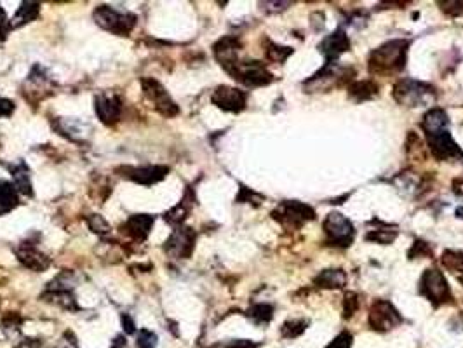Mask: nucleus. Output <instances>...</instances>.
<instances>
[{"label":"nucleus","instance_id":"f257e3e1","mask_svg":"<svg viewBox=\"0 0 463 348\" xmlns=\"http://www.w3.org/2000/svg\"><path fill=\"white\" fill-rule=\"evenodd\" d=\"M408 40H390L381 48L375 49L369 56V72L385 75V73L401 72L406 65V52H408Z\"/></svg>","mask_w":463,"mask_h":348},{"label":"nucleus","instance_id":"f03ea898","mask_svg":"<svg viewBox=\"0 0 463 348\" xmlns=\"http://www.w3.org/2000/svg\"><path fill=\"white\" fill-rule=\"evenodd\" d=\"M395 102L399 105L404 106H425L435 98L434 87L428 86V84L416 82L413 79H404L399 80L394 86V91H392Z\"/></svg>","mask_w":463,"mask_h":348},{"label":"nucleus","instance_id":"7ed1b4c3","mask_svg":"<svg viewBox=\"0 0 463 348\" xmlns=\"http://www.w3.org/2000/svg\"><path fill=\"white\" fill-rule=\"evenodd\" d=\"M93 16L103 30L115 33V35H127L138 21L136 16L131 12H120L110 6H98Z\"/></svg>","mask_w":463,"mask_h":348},{"label":"nucleus","instance_id":"20e7f679","mask_svg":"<svg viewBox=\"0 0 463 348\" xmlns=\"http://www.w3.org/2000/svg\"><path fill=\"white\" fill-rule=\"evenodd\" d=\"M420 293L431 301L434 307H441V304L451 303L453 294L449 289L446 277L442 276L441 270L428 269L425 270L424 276L420 279Z\"/></svg>","mask_w":463,"mask_h":348},{"label":"nucleus","instance_id":"39448f33","mask_svg":"<svg viewBox=\"0 0 463 348\" xmlns=\"http://www.w3.org/2000/svg\"><path fill=\"white\" fill-rule=\"evenodd\" d=\"M324 233L330 246L348 247L354 242V225L340 213H330L324 220Z\"/></svg>","mask_w":463,"mask_h":348},{"label":"nucleus","instance_id":"423d86ee","mask_svg":"<svg viewBox=\"0 0 463 348\" xmlns=\"http://www.w3.org/2000/svg\"><path fill=\"white\" fill-rule=\"evenodd\" d=\"M274 218L283 225L290 226V229H300L307 222L314 220L315 211L303 202L287 200L274 211Z\"/></svg>","mask_w":463,"mask_h":348},{"label":"nucleus","instance_id":"0eeeda50","mask_svg":"<svg viewBox=\"0 0 463 348\" xmlns=\"http://www.w3.org/2000/svg\"><path fill=\"white\" fill-rule=\"evenodd\" d=\"M234 79H237L239 82H243L244 86L249 87H260V86H267L270 84L272 80V73L268 72L267 68L263 66V63L260 61H244L239 63L237 61L236 65L232 66L230 70H227Z\"/></svg>","mask_w":463,"mask_h":348},{"label":"nucleus","instance_id":"6e6552de","mask_svg":"<svg viewBox=\"0 0 463 348\" xmlns=\"http://www.w3.org/2000/svg\"><path fill=\"white\" fill-rule=\"evenodd\" d=\"M402 322V316L390 301L378 300L375 301L369 310V326L378 333H387Z\"/></svg>","mask_w":463,"mask_h":348},{"label":"nucleus","instance_id":"1a4fd4ad","mask_svg":"<svg viewBox=\"0 0 463 348\" xmlns=\"http://www.w3.org/2000/svg\"><path fill=\"white\" fill-rule=\"evenodd\" d=\"M142 87L145 96L155 106L157 112H160L166 117H174L180 113V108L176 106V103L171 99V96L167 95L162 84L157 82L155 79H142Z\"/></svg>","mask_w":463,"mask_h":348},{"label":"nucleus","instance_id":"9d476101","mask_svg":"<svg viewBox=\"0 0 463 348\" xmlns=\"http://www.w3.org/2000/svg\"><path fill=\"white\" fill-rule=\"evenodd\" d=\"M193 246H196V232L189 226H178L173 233H171L169 239L166 240V246H164V251H166L169 256L173 258H190L192 254Z\"/></svg>","mask_w":463,"mask_h":348},{"label":"nucleus","instance_id":"9b49d317","mask_svg":"<svg viewBox=\"0 0 463 348\" xmlns=\"http://www.w3.org/2000/svg\"><path fill=\"white\" fill-rule=\"evenodd\" d=\"M213 103L218 108L225 110V112H240L246 106V93L237 89V87L230 86H220L216 87V91L213 93Z\"/></svg>","mask_w":463,"mask_h":348},{"label":"nucleus","instance_id":"f8f14e48","mask_svg":"<svg viewBox=\"0 0 463 348\" xmlns=\"http://www.w3.org/2000/svg\"><path fill=\"white\" fill-rule=\"evenodd\" d=\"M428 146H431L432 153H434L437 159L448 160L455 159V157H463V152L460 150V146L456 145L455 139L449 135V129L441 130L437 135L427 136Z\"/></svg>","mask_w":463,"mask_h":348},{"label":"nucleus","instance_id":"ddd939ff","mask_svg":"<svg viewBox=\"0 0 463 348\" xmlns=\"http://www.w3.org/2000/svg\"><path fill=\"white\" fill-rule=\"evenodd\" d=\"M95 112L98 119L106 126H113L120 119L122 105L120 99L113 95H100L95 99Z\"/></svg>","mask_w":463,"mask_h":348},{"label":"nucleus","instance_id":"4468645a","mask_svg":"<svg viewBox=\"0 0 463 348\" xmlns=\"http://www.w3.org/2000/svg\"><path fill=\"white\" fill-rule=\"evenodd\" d=\"M167 167L164 166H145V167H126L124 169V176L129 180H133L134 183H140V185H155L160 180L166 178Z\"/></svg>","mask_w":463,"mask_h":348},{"label":"nucleus","instance_id":"2eb2a0df","mask_svg":"<svg viewBox=\"0 0 463 348\" xmlns=\"http://www.w3.org/2000/svg\"><path fill=\"white\" fill-rule=\"evenodd\" d=\"M350 48V40H348L347 33L343 30H337L331 35L324 37L321 44H319V49L321 52L328 58V61H333V59L340 58L343 52L348 51Z\"/></svg>","mask_w":463,"mask_h":348},{"label":"nucleus","instance_id":"dca6fc26","mask_svg":"<svg viewBox=\"0 0 463 348\" xmlns=\"http://www.w3.org/2000/svg\"><path fill=\"white\" fill-rule=\"evenodd\" d=\"M239 49H240L239 39H236V37H223V39H220L216 44H214L213 51L216 59L220 61V65L223 66L225 70H230L232 66L239 61V59H237Z\"/></svg>","mask_w":463,"mask_h":348},{"label":"nucleus","instance_id":"f3484780","mask_svg":"<svg viewBox=\"0 0 463 348\" xmlns=\"http://www.w3.org/2000/svg\"><path fill=\"white\" fill-rule=\"evenodd\" d=\"M18 260L21 261L23 265L30 270H35V272H42L49 267V258L46 254L40 253L33 244H23L18 251Z\"/></svg>","mask_w":463,"mask_h":348},{"label":"nucleus","instance_id":"a211bd4d","mask_svg":"<svg viewBox=\"0 0 463 348\" xmlns=\"http://www.w3.org/2000/svg\"><path fill=\"white\" fill-rule=\"evenodd\" d=\"M153 226V216L150 214H134L127 220L126 223V233H129L133 239L136 240H145L149 237L150 230Z\"/></svg>","mask_w":463,"mask_h":348},{"label":"nucleus","instance_id":"6ab92c4d","mask_svg":"<svg viewBox=\"0 0 463 348\" xmlns=\"http://www.w3.org/2000/svg\"><path fill=\"white\" fill-rule=\"evenodd\" d=\"M449 126L448 115H446L444 110L441 108H432L431 112L425 113L424 120H422V127L425 130V136L437 135L441 130H446Z\"/></svg>","mask_w":463,"mask_h":348},{"label":"nucleus","instance_id":"aec40b11","mask_svg":"<svg viewBox=\"0 0 463 348\" xmlns=\"http://www.w3.org/2000/svg\"><path fill=\"white\" fill-rule=\"evenodd\" d=\"M314 284L319 287H324V289H338V287H343L347 284V276H345L343 270L338 269L322 270L314 279Z\"/></svg>","mask_w":463,"mask_h":348},{"label":"nucleus","instance_id":"412c9836","mask_svg":"<svg viewBox=\"0 0 463 348\" xmlns=\"http://www.w3.org/2000/svg\"><path fill=\"white\" fill-rule=\"evenodd\" d=\"M39 12H40V6L37 4V2H23L21 8L18 9L15 18H12L11 23H9V26H11V28H19V26H23V25H26V23L37 19Z\"/></svg>","mask_w":463,"mask_h":348},{"label":"nucleus","instance_id":"4be33fe9","mask_svg":"<svg viewBox=\"0 0 463 348\" xmlns=\"http://www.w3.org/2000/svg\"><path fill=\"white\" fill-rule=\"evenodd\" d=\"M18 206V193L9 182L0 180V216Z\"/></svg>","mask_w":463,"mask_h":348},{"label":"nucleus","instance_id":"5701e85b","mask_svg":"<svg viewBox=\"0 0 463 348\" xmlns=\"http://www.w3.org/2000/svg\"><path fill=\"white\" fill-rule=\"evenodd\" d=\"M378 93V86L371 80H361V82H355L350 86V98H354L355 102H364V99L375 98Z\"/></svg>","mask_w":463,"mask_h":348},{"label":"nucleus","instance_id":"b1692460","mask_svg":"<svg viewBox=\"0 0 463 348\" xmlns=\"http://www.w3.org/2000/svg\"><path fill=\"white\" fill-rule=\"evenodd\" d=\"M12 180H15V188H18L19 192L28 197L33 195L32 182H30L28 176V167L25 164H19V166H16L12 169Z\"/></svg>","mask_w":463,"mask_h":348},{"label":"nucleus","instance_id":"393cba45","mask_svg":"<svg viewBox=\"0 0 463 348\" xmlns=\"http://www.w3.org/2000/svg\"><path fill=\"white\" fill-rule=\"evenodd\" d=\"M247 317H249L254 324H258V326H265V324L270 322L272 317H274V307L267 303H258L247 310Z\"/></svg>","mask_w":463,"mask_h":348},{"label":"nucleus","instance_id":"a878e982","mask_svg":"<svg viewBox=\"0 0 463 348\" xmlns=\"http://www.w3.org/2000/svg\"><path fill=\"white\" fill-rule=\"evenodd\" d=\"M442 265L453 273L463 276V253L462 251H444L441 258Z\"/></svg>","mask_w":463,"mask_h":348},{"label":"nucleus","instance_id":"bb28decb","mask_svg":"<svg viewBox=\"0 0 463 348\" xmlns=\"http://www.w3.org/2000/svg\"><path fill=\"white\" fill-rule=\"evenodd\" d=\"M293 52V48H283V46H277L274 42H268L267 49H265L267 58L274 63H284Z\"/></svg>","mask_w":463,"mask_h":348},{"label":"nucleus","instance_id":"cd10ccee","mask_svg":"<svg viewBox=\"0 0 463 348\" xmlns=\"http://www.w3.org/2000/svg\"><path fill=\"white\" fill-rule=\"evenodd\" d=\"M307 327H308V320H303V319L287 320V322L283 326V329H281V334H283L284 338H296V336H301Z\"/></svg>","mask_w":463,"mask_h":348},{"label":"nucleus","instance_id":"c85d7f7f","mask_svg":"<svg viewBox=\"0 0 463 348\" xmlns=\"http://www.w3.org/2000/svg\"><path fill=\"white\" fill-rule=\"evenodd\" d=\"M395 235H397V232L392 229L388 230H371V232L366 235V239L371 240V242H377V244H390L392 240L395 239Z\"/></svg>","mask_w":463,"mask_h":348},{"label":"nucleus","instance_id":"c756f323","mask_svg":"<svg viewBox=\"0 0 463 348\" xmlns=\"http://www.w3.org/2000/svg\"><path fill=\"white\" fill-rule=\"evenodd\" d=\"M138 348H155L157 347V334L149 329H142L136 338Z\"/></svg>","mask_w":463,"mask_h":348},{"label":"nucleus","instance_id":"7c9ffc66","mask_svg":"<svg viewBox=\"0 0 463 348\" xmlns=\"http://www.w3.org/2000/svg\"><path fill=\"white\" fill-rule=\"evenodd\" d=\"M87 223H89L91 230L95 233H98V235H105V233L110 232V225L105 222V218L100 216V214H93V216L87 220Z\"/></svg>","mask_w":463,"mask_h":348},{"label":"nucleus","instance_id":"2f4dec72","mask_svg":"<svg viewBox=\"0 0 463 348\" xmlns=\"http://www.w3.org/2000/svg\"><path fill=\"white\" fill-rule=\"evenodd\" d=\"M345 307H343V312H345V319H348V317H352L355 313V310H357L359 307V296L355 293H347L345 294Z\"/></svg>","mask_w":463,"mask_h":348},{"label":"nucleus","instance_id":"473e14b6","mask_svg":"<svg viewBox=\"0 0 463 348\" xmlns=\"http://www.w3.org/2000/svg\"><path fill=\"white\" fill-rule=\"evenodd\" d=\"M352 341H354L352 334L348 333V331H343V333L338 334L326 348H352Z\"/></svg>","mask_w":463,"mask_h":348},{"label":"nucleus","instance_id":"72a5a7b5","mask_svg":"<svg viewBox=\"0 0 463 348\" xmlns=\"http://www.w3.org/2000/svg\"><path fill=\"white\" fill-rule=\"evenodd\" d=\"M431 254H432L431 247H428V244L424 242V240H416L415 246H413V249L409 251V258L431 256Z\"/></svg>","mask_w":463,"mask_h":348},{"label":"nucleus","instance_id":"f704fd0d","mask_svg":"<svg viewBox=\"0 0 463 348\" xmlns=\"http://www.w3.org/2000/svg\"><path fill=\"white\" fill-rule=\"evenodd\" d=\"M223 348H258V345L251 340H232L225 343Z\"/></svg>","mask_w":463,"mask_h":348},{"label":"nucleus","instance_id":"c9c22d12","mask_svg":"<svg viewBox=\"0 0 463 348\" xmlns=\"http://www.w3.org/2000/svg\"><path fill=\"white\" fill-rule=\"evenodd\" d=\"M15 112V103L11 99L0 98V117H9Z\"/></svg>","mask_w":463,"mask_h":348},{"label":"nucleus","instance_id":"e433bc0d","mask_svg":"<svg viewBox=\"0 0 463 348\" xmlns=\"http://www.w3.org/2000/svg\"><path fill=\"white\" fill-rule=\"evenodd\" d=\"M8 35V16H6L4 9L0 8V42Z\"/></svg>","mask_w":463,"mask_h":348},{"label":"nucleus","instance_id":"4c0bfd02","mask_svg":"<svg viewBox=\"0 0 463 348\" xmlns=\"http://www.w3.org/2000/svg\"><path fill=\"white\" fill-rule=\"evenodd\" d=\"M122 326L126 327V333H134V322H133V319H131L129 316H127V313H124L122 316Z\"/></svg>","mask_w":463,"mask_h":348},{"label":"nucleus","instance_id":"58836bf2","mask_svg":"<svg viewBox=\"0 0 463 348\" xmlns=\"http://www.w3.org/2000/svg\"><path fill=\"white\" fill-rule=\"evenodd\" d=\"M110 348H127V341L124 336H117L115 340L112 341V347Z\"/></svg>","mask_w":463,"mask_h":348}]
</instances>
